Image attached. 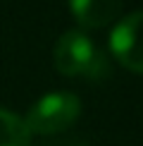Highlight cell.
<instances>
[{
  "instance_id": "1",
  "label": "cell",
  "mask_w": 143,
  "mask_h": 146,
  "mask_svg": "<svg viewBox=\"0 0 143 146\" xmlns=\"http://www.w3.org/2000/svg\"><path fill=\"white\" fill-rule=\"evenodd\" d=\"M52 60L60 74L64 77H100L105 72V58L95 43L83 31L72 29L57 38Z\"/></svg>"
},
{
  "instance_id": "2",
  "label": "cell",
  "mask_w": 143,
  "mask_h": 146,
  "mask_svg": "<svg viewBox=\"0 0 143 146\" xmlns=\"http://www.w3.org/2000/svg\"><path fill=\"white\" fill-rule=\"evenodd\" d=\"M81 113V101L69 91H55L36 101L24 117L29 134H57L74 125Z\"/></svg>"
},
{
  "instance_id": "3",
  "label": "cell",
  "mask_w": 143,
  "mask_h": 146,
  "mask_svg": "<svg viewBox=\"0 0 143 146\" xmlns=\"http://www.w3.org/2000/svg\"><path fill=\"white\" fill-rule=\"evenodd\" d=\"M110 50L122 67L143 74V10L117 22L110 34Z\"/></svg>"
},
{
  "instance_id": "4",
  "label": "cell",
  "mask_w": 143,
  "mask_h": 146,
  "mask_svg": "<svg viewBox=\"0 0 143 146\" xmlns=\"http://www.w3.org/2000/svg\"><path fill=\"white\" fill-rule=\"evenodd\" d=\"M124 0H69L74 19L83 29H103L117 19Z\"/></svg>"
},
{
  "instance_id": "5",
  "label": "cell",
  "mask_w": 143,
  "mask_h": 146,
  "mask_svg": "<svg viewBox=\"0 0 143 146\" xmlns=\"http://www.w3.org/2000/svg\"><path fill=\"white\" fill-rule=\"evenodd\" d=\"M0 146H31V134L22 117L0 108Z\"/></svg>"
},
{
  "instance_id": "6",
  "label": "cell",
  "mask_w": 143,
  "mask_h": 146,
  "mask_svg": "<svg viewBox=\"0 0 143 146\" xmlns=\"http://www.w3.org/2000/svg\"><path fill=\"white\" fill-rule=\"evenodd\" d=\"M57 146H83V144H79V141H62V144H57Z\"/></svg>"
}]
</instances>
